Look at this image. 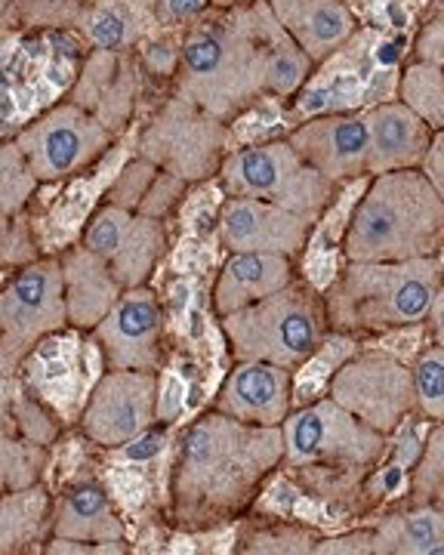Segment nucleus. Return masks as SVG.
<instances>
[{
  "label": "nucleus",
  "mask_w": 444,
  "mask_h": 555,
  "mask_svg": "<svg viewBox=\"0 0 444 555\" xmlns=\"http://www.w3.org/2000/svg\"><path fill=\"white\" fill-rule=\"evenodd\" d=\"M282 426H247L204 411L177 444L170 469V518L182 531H210L250 509L282 469Z\"/></svg>",
  "instance_id": "1"
},
{
  "label": "nucleus",
  "mask_w": 444,
  "mask_h": 555,
  "mask_svg": "<svg viewBox=\"0 0 444 555\" xmlns=\"http://www.w3.org/2000/svg\"><path fill=\"white\" fill-rule=\"evenodd\" d=\"M265 20V0H244L192 22L180 43L173 93L225 124L263 100Z\"/></svg>",
  "instance_id": "2"
},
{
  "label": "nucleus",
  "mask_w": 444,
  "mask_h": 555,
  "mask_svg": "<svg viewBox=\"0 0 444 555\" xmlns=\"http://www.w3.org/2000/svg\"><path fill=\"white\" fill-rule=\"evenodd\" d=\"M282 469H290L315 496H355L377 476L389 436L364 426L330 396L290 411L282 423Z\"/></svg>",
  "instance_id": "3"
},
{
  "label": "nucleus",
  "mask_w": 444,
  "mask_h": 555,
  "mask_svg": "<svg viewBox=\"0 0 444 555\" xmlns=\"http://www.w3.org/2000/svg\"><path fill=\"white\" fill-rule=\"evenodd\" d=\"M444 250V201L423 170H392L370 179L345 225L343 257L402 262Z\"/></svg>",
  "instance_id": "4"
},
{
  "label": "nucleus",
  "mask_w": 444,
  "mask_h": 555,
  "mask_svg": "<svg viewBox=\"0 0 444 555\" xmlns=\"http://www.w3.org/2000/svg\"><path fill=\"white\" fill-rule=\"evenodd\" d=\"M442 281V257L402 262L345 259L343 272L324 291L327 327L343 337H377L420 327Z\"/></svg>",
  "instance_id": "5"
},
{
  "label": "nucleus",
  "mask_w": 444,
  "mask_h": 555,
  "mask_svg": "<svg viewBox=\"0 0 444 555\" xmlns=\"http://www.w3.org/2000/svg\"><path fill=\"white\" fill-rule=\"evenodd\" d=\"M220 331L235 361H265L287 371L309 364L330 334L324 294L303 278H293L272 297L222 315Z\"/></svg>",
  "instance_id": "6"
},
{
  "label": "nucleus",
  "mask_w": 444,
  "mask_h": 555,
  "mask_svg": "<svg viewBox=\"0 0 444 555\" xmlns=\"http://www.w3.org/2000/svg\"><path fill=\"white\" fill-rule=\"evenodd\" d=\"M225 198H260L284 210L322 219L324 207L337 195V185L327 182L305 164L287 139H265L222 158L220 173Z\"/></svg>",
  "instance_id": "7"
},
{
  "label": "nucleus",
  "mask_w": 444,
  "mask_h": 555,
  "mask_svg": "<svg viewBox=\"0 0 444 555\" xmlns=\"http://www.w3.org/2000/svg\"><path fill=\"white\" fill-rule=\"evenodd\" d=\"M65 327L60 257L28 259L0 284V379L16 377L25 358Z\"/></svg>",
  "instance_id": "8"
},
{
  "label": "nucleus",
  "mask_w": 444,
  "mask_h": 555,
  "mask_svg": "<svg viewBox=\"0 0 444 555\" xmlns=\"http://www.w3.org/2000/svg\"><path fill=\"white\" fill-rule=\"evenodd\" d=\"M136 155L185 185L207 182L228 155V127L173 93L145 124Z\"/></svg>",
  "instance_id": "9"
},
{
  "label": "nucleus",
  "mask_w": 444,
  "mask_h": 555,
  "mask_svg": "<svg viewBox=\"0 0 444 555\" xmlns=\"http://www.w3.org/2000/svg\"><path fill=\"white\" fill-rule=\"evenodd\" d=\"M115 142V133L78 102L65 100L31 120L16 145L38 182H62L78 177Z\"/></svg>",
  "instance_id": "10"
},
{
  "label": "nucleus",
  "mask_w": 444,
  "mask_h": 555,
  "mask_svg": "<svg viewBox=\"0 0 444 555\" xmlns=\"http://www.w3.org/2000/svg\"><path fill=\"white\" fill-rule=\"evenodd\" d=\"M327 396L383 436H395L404 420L417 414L410 367L386 352H362L343 361L327 379Z\"/></svg>",
  "instance_id": "11"
},
{
  "label": "nucleus",
  "mask_w": 444,
  "mask_h": 555,
  "mask_svg": "<svg viewBox=\"0 0 444 555\" xmlns=\"http://www.w3.org/2000/svg\"><path fill=\"white\" fill-rule=\"evenodd\" d=\"M81 429L100 448H127L158 420L155 371H102L83 401Z\"/></svg>",
  "instance_id": "12"
},
{
  "label": "nucleus",
  "mask_w": 444,
  "mask_h": 555,
  "mask_svg": "<svg viewBox=\"0 0 444 555\" xmlns=\"http://www.w3.org/2000/svg\"><path fill=\"white\" fill-rule=\"evenodd\" d=\"M105 371H155L164 361V309L158 294L140 284L127 287L90 331Z\"/></svg>",
  "instance_id": "13"
},
{
  "label": "nucleus",
  "mask_w": 444,
  "mask_h": 555,
  "mask_svg": "<svg viewBox=\"0 0 444 555\" xmlns=\"http://www.w3.org/2000/svg\"><path fill=\"white\" fill-rule=\"evenodd\" d=\"M81 244L112 269L121 287H140L167 254V229L161 219L145 217L115 204H102L83 225Z\"/></svg>",
  "instance_id": "14"
},
{
  "label": "nucleus",
  "mask_w": 444,
  "mask_h": 555,
  "mask_svg": "<svg viewBox=\"0 0 444 555\" xmlns=\"http://www.w3.org/2000/svg\"><path fill=\"white\" fill-rule=\"evenodd\" d=\"M315 219L260 198H225L217 238L228 254H282L297 259L312 238Z\"/></svg>",
  "instance_id": "15"
},
{
  "label": "nucleus",
  "mask_w": 444,
  "mask_h": 555,
  "mask_svg": "<svg viewBox=\"0 0 444 555\" xmlns=\"http://www.w3.org/2000/svg\"><path fill=\"white\" fill-rule=\"evenodd\" d=\"M287 142L297 155L322 173L327 182L340 185L367 177V120L355 112L318 115L300 124Z\"/></svg>",
  "instance_id": "16"
},
{
  "label": "nucleus",
  "mask_w": 444,
  "mask_h": 555,
  "mask_svg": "<svg viewBox=\"0 0 444 555\" xmlns=\"http://www.w3.org/2000/svg\"><path fill=\"white\" fill-rule=\"evenodd\" d=\"M210 408L247 426H282L293 411V371L265 361H235Z\"/></svg>",
  "instance_id": "17"
},
{
  "label": "nucleus",
  "mask_w": 444,
  "mask_h": 555,
  "mask_svg": "<svg viewBox=\"0 0 444 555\" xmlns=\"http://www.w3.org/2000/svg\"><path fill=\"white\" fill-rule=\"evenodd\" d=\"M53 337L43 339L41 346L25 358L19 371L22 386L60 416V423H71L81 416L83 401L96 379L83 377L81 358H78L81 343Z\"/></svg>",
  "instance_id": "18"
},
{
  "label": "nucleus",
  "mask_w": 444,
  "mask_h": 555,
  "mask_svg": "<svg viewBox=\"0 0 444 555\" xmlns=\"http://www.w3.org/2000/svg\"><path fill=\"white\" fill-rule=\"evenodd\" d=\"M367 120V177H380L392 170H420L426 152L432 145L429 124L417 118L402 100L380 102Z\"/></svg>",
  "instance_id": "19"
},
{
  "label": "nucleus",
  "mask_w": 444,
  "mask_h": 555,
  "mask_svg": "<svg viewBox=\"0 0 444 555\" xmlns=\"http://www.w3.org/2000/svg\"><path fill=\"white\" fill-rule=\"evenodd\" d=\"M290 40L315 65L337 56L358 35V20L345 0H265Z\"/></svg>",
  "instance_id": "20"
},
{
  "label": "nucleus",
  "mask_w": 444,
  "mask_h": 555,
  "mask_svg": "<svg viewBox=\"0 0 444 555\" xmlns=\"http://www.w3.org/2000/svg\"><path fill=\"white\" fill-rule=\"evenodd\" d=\"M140 93V72L136 62L127 53L112 50H93L83 62L81 78L75 83L68 100L78 102L93 118H100L112 133L130 118Z\"/></svg>",
  "instance_id": "21"
},
{
  "label": "nucleus",
  "mask_w": 444,
  "mask_h": 555,
  "mask_svg": "<svg viewBox=\"0 0 444 555\" xmlns=\"http://www.w3.org/2000/svg\"><path fill=\"white\" fill-rule=\"evenodd\" d=\"M60 269L68 327L93 331L105 318V312L115 306V299L123 294L121 281L112 275V269L83 244L62 250Z\"/></svg>",
  "instance_id": "22"
},
{
  "label": "nucleus",
  "mask_w": 444,
  "mask_h": 555,
  "mask_svg": "<svg viewBox=\"0 0 444 555\" xmlns=\"http://www.w3.org/2000/svg\"><path fill=\"white\" fill-rule=\"evenodd\" d=\"M50 534L83 543H123V521L100 481H71L50 506Z\"/></svg>",
  "instance_id": "23"
},
{
  "label": "nucleus",
  "mask_w": 444,
  "mask_h": 555,
  "mask_svg": "<svg viewBox=\"0 0 444 555\" xmlns=\"http://www.w3.org/2000/svg\"><path fill=\"white\" fill-rule=\"evenodd\" d=\"M297 278L293 259L282 254H228L213 284V312L232 315L250 302L272 297Z\"/></svg>",
  "instance_id": "24"
},
{
  "label": "nucleus",
  "mask_w": 444,
  "mask_h": 555,
  "mask_svg": "<svg viewBox=\"0 0 444 555\" xmlns=\"http://www.w3.org/2000/svg\"><path fill=\"white\" fill-rule=\"evenodd\" d=\"M374 555H444V509L399 506L370 525Z\"/></svg>",
  "instance_id": "25"
},
{
  "label": "nucleus",
  "mask_w": 444,
  "mask_h": 555,
  "mask_svg": "<svg viewBox=\"0 0 444 555\" xmlns=\"http://www.w3.org/2000/svg\"><path fill=\"white\" fill-rule=\"evenodd\" d=\"M148 20H155V10H148L142 0H93L90 13L83 16V31L96 50L127 53L145 40Z\"/></svg>",
  "instance_id": "26"
},
{
  "label": "nucleus",
  "mask_w": 444,
  "mask_h": 555,
  "mask_svg": "<svg viewBox=\"0 0 444 555\" xmlns=\"http://www.w3.org/2000/svg\"><path fill=\"white\" fill-rule=\"evenodd\" d=\"M50 531V494L41 485L0 494V555L22 553Z\"/></svg>",
  "instance_id": "27"
},
{
  "label": "nucleus",
  "mask_w": 444,
  "mask_h": 555,
  "mask_svg": "<svg viewBox=\"0 0 444 555\" xmlns=\"http://www.w3.org/2000/svg\"><path fill=\"white\" fill-rule=\"evenodd\" d=\"M312 72H315V62L290 40V35L275 20V13L269 10V20H265V96L287 100V96L300 93L305 80L312 78Z\"/></svg>",
  "instance_id": "28"
},
{
  "label": "nucleus",
  "mask_w": 444,
  "mask_h": 555,
  "mask_svg": "<svg viewBox=\"0 0 444 555\" xmlns=\"http://www.w3.org/2000/svg\"><path fill=\"white\" fill-rule=\"evenodd\" d=\"M399 100L429 124L432 133L444 130V68L432 62L414 60L404 65L399 78Z\"/></svg>",
  "instance_id": "29"
},
{
  "label": "nucleus",
  "mask_w": 444,
  "mask_h": 555,
  "mask_svg": "<svg viewBox=\"0 0 444 555\" xmlns=\"http://www.w3.org/2000/svg\"><path fill=\"white\" fill-rule=\"evenodd\" d=\"M402 506H439L444 509V423H432L423 451L414 460L407 496Z\"/></svg>",
  "instance_id": "30"
},
{
  "label": "nucleus",
  "mask_w": 444,
  "mask_h": 555,
  "mask_svg": "<svg viewBox=\"0 0 444 555\" xmlns=\"http://www.w3.org/2000/svg\"><path fill=\"white\" fill-rule=\"evenodd\" d=\"M43 466H47L43 444H35L28 438L10 436L0 426V494L41 485Z\"/></svg>",
  "instance_id": "31"
},
{
  "label": "nucleus",
  "mask_w": 444,
  "mask_h": 555,
  "mask_svg": "<svg viewBox=\"0 0 444 555\" xmlns=\"http://www.w3.org/2000/svg\"><path fill=\"white\" fill-rule=\"evenodd\" d=\"M38 177L16 145V139L0 142V217H16L38 192Z\"/></svg>",
  "instance_id": "32"
},
{
  "label": "nucleus",
  "mask_w": 444,
  "mask_h": 555,
  "mask_svg": "<svg viewBox=\"0 0 444 555\" xmlns=\"http://www.w3.org/2000/svg\"><path fill=\"white\" fill-rule=\"evenodd\" d=\"M414 377V396H417V414L429 423H444V349L426 346L410 364Z\"/></svg>",
  "instance_id": "33"
},
{
  "label": "nucleus",
  "mask_w": 444,
  "mask_h": 555,
  "mask_svg": "<svg viewBox=\"0 0 444 555\" xmlns=\"http://www.w3.org/2000/svg\"><path fill=\"white\" fill-rule=\"evenodd\" d=\"M155 177H158V167L136 155V158L130 160L121 173L115 177L112 189L105 192V204L127 207V210H140L142 198L148 195V189H152Z\"/></svg>",
  "instance_id": "34"
},
{
  "label": "nucleus",
  "mask_w": 444,
  "mask_h": 555,
  "mask_svg": "<svg viewBox=\"0 0 444 555\" xmlns=\"http://www.w3.org/2000/svg\"><path fill=\"white\" fill-rule=\"evenodd\" d=\"M322 537L305 528H275V531H257L247 540V553H315Z\"/></svg>",
  "instance_id": "35"
},
{
  "label": "nucleus",
  "mask_w": 444,
  "mask_h": 555,
  "mask_svg": "<svg viewBox=\"0 0 444 555\" xmlns=\"http://www.w3.org/2000/svg\"><path fill=\"white\" fill-rule=\"evenodd\" d=\"M414 60L432 62L444 68V3H439L423 22L414 38Z\"/></svg>",
  "instance_id": "36"
},
{
  "label": "nucleus",
  "mask_w": 444,
  "mask_h": 555,
  "mask_svg": "<svg viewBox=\"0 0 444 555\" xmlns=\"http://www.w3.org/2000/svg\"><path fill=\"white\" fill-rule=\"evenodd\" d=\"M213 0H155V22L164 28H182L201 20Z\"/></svg>",
  "instance_id": "37"
},
{
  "label": "nucleus",
  "mask_w": 444,
  "mask_h": 555,
  "mask_svg": "<svg viewBox=\"0 0 444 555\" xmlns=\"http://www.w3.org/2000/svg\"><path fill=\"white\" fill-rule=\"evenodd\" d=\"M142 60L148 65V72H155L158 78H177V68H180V50L170 43H158V40H142L140 43Z\"/></svg>",
  "instance_id": "38"
},
{
  "label": "nucleus",
  "mask_w": 444,
  "mask_h": 555,
  "mask_svg": "<svg viewBox=\"0 0 444 555\" xmlns=\"http://www.w3.org/2000/svg\"><path fill=\"white\" fill-rule=\"evenodd\" d=\"M315 555H374L370 546V528H358L334 540H318Z\"/></svg>",
  "instance_id": "39"
},
{
  "label": "nucleus",
  "mask_w": 444,
  "mask_h": 555,
  "mask_svg": "<svg viewBox=\"0 0 444 555\" xmlns=\"http://www.w3.org/2000/svg\"><path fill=\"white\" fill-rule=\"evenodd\" d=\"M420 170H423V177L432 182V189L439 192V198L444 201V130L432 137V145H429V152H426Z\"/></svg>",
  "instance_id": "40"
},
{
  "label": "nucleus",
  "mask_w": 444,
  "mask_h": 555,
  "mask_svg": "<svg viewBox=\"0 0 444 555\" xmlns=\"http://www.w3.org/2000/svg\"><path fill=\"white\" fill-rule=\"evenodd\" d=\"M423 324L429 327V337H432V343L444 349V281L439 284L435 297H432V306H429V312H426Z\"/></svg>",
  "instance_id": "41"
}]
</instances>
